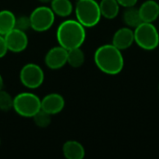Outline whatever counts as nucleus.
<instances>
[{"label":"nucleus","mask_w":159,"mask_h":159,"mask_svg":"<svg viewBox=\"0 0 159 159\" xmlns=\"http://www.w3.org/2000/svg\"><path fill=\"white\" fill-rule=\"evenodd\" d=\"M94 62L101 72L109 75L120 74L125 65L122 50L113 44L100 46L94 53Z\"/></svg>","instance_id":"f257e3e1"},{"label":"nucleus","mask_w":159,"mask_h":159,"mask_svg":"<svg viewBox=\"0 0 159 159\" xmlns=\"http://www.w3.org/2000/svg\"><path fill=\"white\" fill-rule=\"evenodd\" d=\"M56 37L59 45L67 50L81 48L86 40V29L77 20H66L59 25Z\"/></svg>","instance_id":"f03ea898"},{"label":"nucleus","mask_w":159,"mask_h":159,"mask_svg":"<svg viewBox=\"0 0 159 159\" xmlns=\"http://www.w3.org/2000/svg\"><path fill=\"white\" fill-rule=\"evenodd\" d=\"M76 20L85 27L96 26L102 18L100 5L96 0H78L75 7Z\"/></svg>","instance_id":"7ed1b4c3"},{"label":"nucleus","mask_w":159,"mask_h":159,"mask_svg":"<svg viewBox=\"0 0 159 159\" xmlns=\"http://www.w3.org/2000/svg\"><path fill=\"white\" fill-rule=\"evenodd\" d=\"M134 43L143 50L151 51L159 46V32L153 22H141L134 28Z\"/></svg>","instance_id":"20e7f679"},{"label":"nucleus","mask_w":159,"mask_h":159,"mask_svg":"<svg viewBox=\"0 0 159 159\" xmlns=\"http://www.w3.org/2000/svg\"><path fill=\"white\" fill-rule=\"evenodd\" d=\"M13 109L22 117H33L41 110V100L32 92H21L13 98Z\"/></svg>","instance_id":"39448f33"},{"label":"nucleus","mask_w":159,"mask_h":159,"mask_svg":"<svg viewBox=\"0 0 159 159\" xmlns=\"http://www.w3.org/2000/svg\"><path fill=\"white\" fill-rule=\"evenodd\" d=\"M31 28L35 32H46L50 29L55 21V14L51 7L40 6L30 14Z\"/></svg>","instance_id":"423d86ee"},{"label":"nucleus","mask_w":159,"mask_h":159,"mask_svg":"<svg viewBox=\"0 0 159 159\" xmlns=\"http://www.w3.org/2000/svg\"><path fill=\"white\" fill-rule=\"evenodd\" d=\"M44 79V71L39 65L33 62L25 64L20 72V83L30 89L39 88L43 84Z\"/></svg>","instance_id":"0eeeda50"},{"label":"nucleus","mask_w":159,"mask_h":159,"mask_svg":"<svg viewBox=\"0 0 159 159\" xmlns=\"http://www.w3.org/2000/svg\"><path fill=\"white\" fill-rule=\"evenodd\" d=\"M7 49L11 52L19 53L23 51L28 46V36L25 31L14 28L4 35Z\"/></svg>","instance_id":"6e6552de"},{"label":"nucleus","mask_w":159,"mask_h":159,"mask_svg":"<svg viewBox=\"0 0 159 159\" xmlns=\"http://www.w3.org/2000/svg\"><path fill=\"white\" fill-rule=\"evenodd\" d=\"M68 50L64 48L54 47L50 48L45 56V63L51 70H58L67 63Z\"/></svg>","instance_id":"1a4fd4ad"},{"label":"nucleus","mask_w":159,"mask_h":159,"mask_svg":"<svg viewBox=\"0 0 159 159\" xmlns=\"http://www.w3.org/2000/svg\"><path fill=\"white\" fill-rule=\"evenodd\" d=\"M64 105L65 101L59 93H49L41 100V109L51 116L61 113Z\"/></svg>","instance_id":"9d476101"},{"label":"nucleus","mask_w":159,"mask_h":159,"mask_svg":"<svg viewBox=\"0 0 159 159\" xmlns=\"http://www.w3.org/2000/svg\"><path fill=\"white\" fill-rule=\"evenodd\" d=\"M134 43V31L128 26L118 29L113 35L112 44L120 50H126Z\"/></svg>","instance_id":"9b49d317"},{"label":"nucleus","mask_w":159,"mask_h":159,"mask_svg":"<svg viewBox=\"0 0 159 159\" xmlns=\"http://www.w3.org/2000/svg\"><path fill=\"white\" fill-rule=\"evenodd\" d=\"M142 21L154 22L159 18V3L156 0H146L139 7Z\"/></svg>","instance_id":"f8f14e48"},{"label":"nucleus","mask_w":159,"mask_h":159,"mask_svg":"<svg viewBox=\"0 0 159 159\" xmlns=\"http://www.w3.org/2000/svg\"><path fill=\"white\" fill-rule=\"evenodd\" d=\"M62 153L67 159H83L86 155L84 146L76 141H67L64 143Z\"/></svg>","instance_id":"ddd939ff"},{"label":"nucleus","mask_w":159,"mask_h":159,"mask_svg":"<svg viewBox=\"0 0 159 159\" xmlns=\"http://www.w3.org/2000/svg\"><path fill=\"white\" fill-rule=\"evenodd\" d=\"M99 5L102 17L107 20H113L117 17L120 9V5L116 0H102Z\"/></svg>","instance_id":"4468645a"},{"label":"nucleus","mask_w":159,"mask_h":159,"mask_svg":"<svg viewBox=\"0 0 159 159\" xmlns=\"http://www.w3.org/2000/svg\"><path fill=\"white\" fill-rule=\"evenodd\" d=\"M16 17L14 13L7 9L0 11V34L5 35L15 28Z\"/></svg>","instance_id":"2eb2a0df"},{"label":"nucleus","mask_w":159,"mask_h":159,"mask_svg":"<svg viewBox=\"0 0 159 159\" xmlns=\"http://www.w3.org/2000/svg\"><path fill=\"white\" fill-rule=\"evenodd\" d=\"M50 7L55 15L60 17H68L74 10L73 4L70 0H51Z\"/></svg>","instance_id":"dca6fc26"},{"label":"nucleus","mask_w":159,"mask_h":159,"mask_svg":"<svg viewBox=\"0 0 159 159\" xmlns=\"http://www.w3.org/2000/svg\"><path fill=\"white\" fill-rule=\"evenodd\" d=\"M123 20L125 24L129 27L134 29L137 27L142 21L139 8L135 7H126V10L123 13Z\"/></svg>","instance_id":"f3484780"},{"label":"nucleus","mask_w":159,"mask_h":159,"mask_svg":"<svg viewBox=\"0 0 159 159\" xmlns=\"http://www.w3.org/2000/svg\"><path fill=\"white\" fill-rule=\"evenodd\" d=\"M85 62V54L84 51L80 48H75L68 50L67 54V63L74 67L78 68L81 67Z\"/></svg>","instance_id":"a211bd4d"},{"label":"nucleus","mask_w":159,"mask_h":159,"mask_svg":"<svg viewBox=\"0 0 159 159\" xmlns=\"http://www.w3.org/2000/svg\"><path fill=\"white\" fill-rule=\"evenodd\" d=\"M34 124L39 128H47L51 122V115L43 111L42 109L38 111L33 117Z\"/></svg>","instance_id":"6ab92c4d"},{"label":"nucleus","mask_w":159,"mask_h":159,"mask_svg":"<svg viewBox=\"0 0 159 159\" xmlns=\"http://www.w3.org/2000/svg\"><path fill=\"white\" fill-rule=\"evenodd\" d=\"M13 109V98L6 90H0V110L1 111H9Z\"/></svg>","instance_id":"aec40b11"},{"label":"nucleus","mask_w":159,"mask_h":159,"mask_svg":"<svg viewBox=\"0 0 159 159\" xmlns=\"http://www.w3.org/2000/svg\"><path fill=\"white\" fill-rule=\"evenodd\" d=\"M15 28H18L20 30H22V31H26L29 28H31L30 17H28V16H20L19 18H16Z\"/></svg>","instance_id":"412c9836"},{"label":"nucleus","mask_w":159,"mask_h":159,"mask_svg":"<svg viewBox=\"0 0 159 159\" xmlns=\"http://www.w3.org/2000/svg\"><path fill=\"white\" fill-rule=\"evenodd\" d=\"M7 51H8V49H7V46L5 37H4V35L0 34V59L5 57L7 55Z\"/></svg>","instance_id":"4be33fe9"},{"label":"nucleus","mask_w":159,"mask_h":159,"mask_svg":"<svg viewBox=\"0 0 159 159\" xmlns=\"http://www.w3.org/2000/svg\"><path fill=\"white\" fill-rule=\"evenodd\" d=\"M120 7H135L136 4L138 3V0H116Z\"/></svg>","instance_id":"5701e85b"},{"label":"nucleus","mask_w":159,"mask_h":159,"mask_svg":"<svg viewBox=\"0 0 159 159\" xmlns=\"http://www.w3.org/2000/svg\"><path fill=\"white\" fill-rule=\"evenodd\" d=\"M3 86H4V80H3L2 75H0V90L3 89Z\"/></svg>","instance_id":"b1692460"},{"label":"nucleus","mask_w":159,"mask_h":159,"mask_svg":"<svg viewBox=\"0 0 159 159\" xmlns=\"http://www.w3.org/2000/svg\"><path fill=\"white\" fill-rule=\"evenodd\" d=\"M39 2H41V3H44V4H47V3H50L51 2V0H38Z\"/></svg>","instance_id":"393cba45"},{"label":"nucleus","mask_w":159,"mask_h":159,"mask_svg":"<svg viewBox=\"0 0 159 159\" xmlns=\"http://www.w3.org/2000/svg\"><path fill=\"white\" fill-rule=\"evenodd\" d=\"M158 90H159V85H158Z\"/></svg>","instance_id":"a878e982"},{"label":"nucleus","mask_w":159,"mask_h":159,"mask_svg":"<svg viewBox=\"0 0 159 159\" xmlns=\"http://www.w3.org/2000/svg\"><path fill=\"white\" fill-rule=\"evenodd\" d=\"M0 144H1V141H0Z\"/></svg>","instance_id":"bb28decb"},{"label":"nucleus","mask_w":159,"mask_h":159,"mask_svg":"<svg viewBox=\"0 0 159 159\" xmlns=\"http://www.w3.org/2000/svg\"><path fill=\"white\" fill-rule=\"evenodd\" d=\"M76 1H78V0H76Z\"/></svg>","instance_id":"cd10ccee"}]
</instances>
